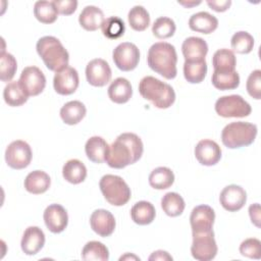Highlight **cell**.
Returning <instances> with one entry per match:
<instances>
[{
    "label": "cell",
    "mask_w": 261,
    "mask_h": 261,
    "mask_svg": "<svg viewBox=\"0 0 261 261\" xmlns=\"http://www.w3.org/2000/svg\"><path fill=\"white\" fill-rule=\"evenodd\" d=\"M143 151V142L139 136L134 133H123L109 146L105 161L110 167L121 169L139 161Z\"/></svg>",
    "instance_id": "6da1fadb"
},
{
    "label": "cell",
    "mask_w": 261,
    "mask_h": 261,
    "mask_svg": "<svg viewBox=\"0 0 261 261\" xmlns=\"http://www.w3.org/2000/svg\"><path fill=\"white\" fill-rule=\"evenodd\" d=\"M147 63L155 72L167 80L176 76L177 54L173 45L167 42H157L148 50Z\"/></svg>",
    "instance_id": "7a4b0ae2"
},
{
    "label": "cell",
    "mask_w": 261,
    "mask_h": 261,
    "mask_svg": "<svg viewBox=\"0 0 261 261\" xmlns=\"http://www.w3.org/2000/svg\"><path fill=\"white\" fill-rule=\"evenodd\" d=\"M141 96L150 101L156 108H169L175 101V93L172 87L154 76H144L139 83Z\"/></svg>",
    "instance_id": "3957f363"
},
{
    "label": "cell",
    "mask_w": 261,
    "mask_h": 261,
    "mask_svg": "<svg viewBox=\"0 0 261 261\" xmlns=\"http://www.w3.org/2000/svg\"><path fill=\"white\" fill-rule=\"evenodd\" d=\"M36 49L48 69L57 72L68 66L69 54L57 38L53 36L40 38Z\"/></svg>",
    "instance_id": "277c9868"
},
{
    "label": "cell",
    "mask_w": 261,
    "mask_h": 261,
    "mask_svg": "<svg viewBox=\"0 0 261 261\" xmlns=\"http://www.w3.org/2000/svg\"><path fill=\"white\" fill-rule=\"evenodd\" d=\"M257 136V125L247 121H233L226 124L221 132V142L229 149L251 145Z\"/></svg>",
    "instance_id": "5b68a950"
},
{
    "label": "cell",
    "mask_w": 261,
    "mask_h": 261,
    "mask_svg": "<svg viewBox=\"0 0 261 261\" xmlns=\"http://www.w3.org/2000/svg\"><path fill=\"white\" fill-rule=\"evenodd\" d=\"M99 187L106 201L113 206H123L130 199L132 192L129 187L118 175H103L100 179Z\"/></svg>",
    "instance_id": "8992f818"
},
{
    "label": "cell",
    "mask_w": 261,
    "mask_h": 261,
    "mask_svg": "<svg viewBox=\"0 0 261 261\" xmlns=\"http://www.w3.org/2000/svg\"><path fill=\"white\" fill-rule=\"evenodd\" d=\"M214 108L216 113L224 118L246 117L252 112L250 104L240 95H228L218 98Z\"/></svg>",
    "instance_id": "52a82bcc"
},
{
    "label": "cell",
    "mask_w": 261,
    "mask_h": 261,
    "mask_svg": "<svg viewBox=\"0 0 261 261\" xmlns=\"http://www.w3.org/2000/svg\"><path fill=\"white\" fill-rule=\"evenodd\" d=\"M218 248L213 230L206 232H193L192 256L199 261H210L215 258Z\"/></svg>",
    "instance_id": "ba28073f"
},
{
    "label": "cell",
    "mask_w": 261,
    "mask_h": 261,
    "mask_svg": "<svg viewBox=\"0 0 261 261\" xmlns=\"http://www.w3.org/2000/svg\"><path fill=\"white\" fill-rule=\"evenodd\" d=\"M33 153L30 145L22 141L16 140L11 142L5 150V161L13 169H23L32 161Z\"/></svg>",
    "instance_id": "9c48e42d"
},
{
    "label": "cell",
    "mask_w": 261,
    "mask_h": 261,
    "mask_svg": "<svg viewBox=\"0 0 261 261\" xmlns=\"http://www.w3.org/2000/svg\"><path fill=\"white\" fill-rule=\"evenodd\" d=\"M112 58L117 68L122 71H130L139 64L140 51L134 43L123 42L114 48Z\"/></svg>",
    "instance_id": "30bf717a"
},
{
    "label": "cell",
    "mask_w": 261,
    "mask_h": 261,
    "mask_svg": "<svg viewBox=\"0 0 261 261\" xmlns=\"http://www.w3.org/2000/svg\"><path fill=\"white\" fill-rule=\"evenodd\" d=\"M18 82L29 97L38 96L46 87V77L43 71L37 66L24 67Z\"/></svg>",
    "instance_id": "8fae6325"
},
{
    "label": "cell",
    "mask_w": 261,
    "mask_h": 261,
    "mask_svg": "<svg viewBox=\"0 0 261 261\" xmlns=\"http://www.w3.org/2000/svg\"><path fill=\"white\" fill-rule=\"evenodd\" d=\"M111 75V68L104 59L95 58L86 66L87 81L94 87H104L110 82Z\"/></svg>",
    "instance_id": "7c38bea8"
},
{
    "label": "cell",
    "mask_w": 261,
    "mask_h": 261,
    "mask_svg": "<svg viewBox=\"0 0 261 261\" xmlns=\"http://www.w3.org/2000/svg\"><path fill=\"white\" fill-rule=\"evenodd\" d=\"M80 79L75 68L66 66L65 68L57 71L53 79V87L59 95H70L74 93L79 87Z\"/></svg>",
    "instance_id": "4fadbf2b"
},
{
    "label": "cell",
    "mask_w": 261,
    "mask_h": 261,
    "mask_svg": "<svg viewBox=\"0 0 261 261\" xmlns=\"http://www.w3.org/2000/svg\"><path fill=\"white\" fill-rule=\"evenodd\" d=\"M219 201L221 206L228 212L241 210L247 201L246 191L238 185H229L223 188L220 193Z\"/></svg>",
    "instance_id": "5bb4252c"
},
{
    "label": "cell",
    "mask_w": 261,
    "mask_h": 261,
    "mask_svg": "<svg viewBox=\"0 0 261 261\" xmlns=\"http://www.w3.org/2000/svg\"><path fill=\"white\" fill-rule=\"evenodd\" d=\"M215 220V212L208 205L196 206L190 216V223L193 232H206L212 230Z\"/></svg>",
    "instance_id": "9a60e30c"
},
{
    "label": "cell",
    "mask_w": 261,
    "mask_h": 261,
    "mask_svg": "<svg viewBox=\"0 0 261 261\" xmlns=\"http://www.w3.org/2000/svg\"><path fill=\"white\" fill-rule=\"evenodd\" d=\"M194 153L199 163L205 166L215 165L221 158V149L219 145L209 139L199 141L195 147Z\"/></svg>",
    "instance_id": "2e32d148"
},
{
    "label": "cell",
    "mask_w": 261,
    "mask_h": 261,
    "mask_svg": "<svg viewBox=\"0 0 261 261\" xmlns=\"http://www.w3.org/2000/svg\"><path fill=\"white\" fill-rule=\"evenodd\" d=\"M44 222L47 228L53 233L63 231L68 223V215L63 206L59 204L49 205L43 214Z\"/></svg>",
    "instance_id": "e0dca14e"
},
{
    "label": "cell",
    "mask_w": 261,
    "mask_h": 261,
    "mask_svg": "<svg viewBox=\"0 0 261 261\" xmlns=\"http://www.w3.org/2000/svg\"><path fill=\"white\" fill-rule=\"evenodd\" d=\"M91 228L100 237L106 238L115 229V218L111 212L105 209H97L90 216Z\"/></svg>",
    "instance_id": "ac0fdd59"
},
{
    "label": "cell",
    "mask_w": 261,
    "mask_h": 261,
    "mask_svg": "<svg viewBox=\"0 0 261 261\" xmlns=\"http://www.w3.org/2000/svg\"><path fill=\"white\" fill-rule=\"evenodd\" d=\"M45 245V233L44 231L38 226H29L25 228L21 242L20 247L24 254L27 255H36L38 252Z\"/></svg>",
    "instance_id": "d6986e66"
},
{
    "label": "cell",
    "mask_w": 261,
    "mask_h": 261,
    "mask_svg": "<svg viewBox=\"0 0 261 261\" xmlns=\"http://www.w3.org/2000/svg\"><path fill=\"white\" fill-rule=\"evenodd\" d=\"M181 52L185 57V61H202L205 60L208 53V45L202 38L189 37L182 42Z\"/></svg>",
    "instance_id": "ffe728a7"
},
{
    "label": "cell",
    "mask_w": 261,
    "mask_h": 261,
    "mask_svg": "<svg viewBox=\"0 0 261 261\" xmlns=\"http://www.w3.org/2000/svg\"><path fill=\"white\" fill-rule=\"evenodd\" d=\"M189 27L194 32L208 35L217 29L218 19L207 11H199L190 17Z\"/></svg>",
    "instance_id": "44dd1931"
},
{
    "label": "cell",
    "mask_w": 261,
    "mask_h": 261,
    "mask_svg": "<svg viewBox=\"0 0 261 261\" xmlns=\"http://www.w3.org/2000/svg\"><path fill=\"white\" fill-rule=\"evenodd\" d=\"M105 20L103 11L94 5L86 6L79 15V22L83 29L89 32L97 31Z\"/></svg>",
    "instance_id": "7402d4cb"
},
{
    "label": "cell",
    "mask_w": 261,
    "mask_h": 261,
    "mask_svg": "<svg viewBox=\"0 0 261 261\" xmlns=\"http://www.w3.org/2000/svg\"><path fill=\"white\" fill-rule=\"evenodd\" d=\"M109 99L116 104H123L129 101L133 96L130 83L124 77H117L111 82L108 88Z\"/></svg>",
    "instance_id": "603a6c76"
},
{
    "label": "cell",
    "mask_w": 261,
    "mask_h": 261,
    "mask_svg": "<svg viewBox=\"0 0 261 261\" xmlns=\"http://www.w3.org/2000/svg\"><path fill=\"white\" fill-rule=\"evenodd\" d=\"M51 185L50 176L43 170H34L24 178V189L34 195H40L48 191Z\"/></svg>",
    "instance_id": "cb8c5ba5"
},
{
    "label": "cell",
    "mask_w": 261,
    "mask_h": 261,
    "mask_svg": "<svg viewBox=\"0 0 261 261\" xmlns=\"http://www.w3.org/2000/svg\"><path fill=\"white\" fill-rule=\"evenodd\" d=\"M109 145L107 142L98 136L91 137L85 145V152L90 161L94 163H102L105 161Z\"/></svg>",
    "instance_id": "d4e9b609"
},
{
    "label": "cell",
    "mask_w": 261,
    "mask_h": 261,
    "mask_svg": "<svg viewBox=\"0 0 261 261\" xmlns=\"http://www.w3.org/2000/svg\"><path fill=\"white\" fill-rule=\"evenodd\" d=\"M87 108L81 101L73 100L65 103L60 109L62 121L68 125L77 124L86 115Z\"/></svg>",
    "instance_id": "484cf974"
},
{
    "label": "cell",
    "mask_w": 261,
    "mask_h": 261,
    "mask_svg": "<svg viewBox=\"0 0 261 261\" xmlns=\"http://www.w3.org/2000/svg\"><path fill=\"white\" fill-rule=\"evenodd\" d=\"M155 207L148 201H139L130 209V217L139 225L150 224L155 219Z\"/></svg>",
    "instance_id": "4316f807"
},
{
    "label": "cell",
    "mask_w": 261,
    "mask_h": 261,
    "mask_svg": "<svg viewBox=\"0 0 261 261\" xmlns=\"http://www.w3.org/2000/svg\"><path fill=\"white\" fill-rule=\"evenodd\" d=\"M64 179L72 185L83 182L87 177V168L79 159H70L62 167Z\"/></svg>",
    "instance_id": "83f0119b"
},
{
    "label": "cell",
    "mask_w": 261,
    "mask_h": 261,
    "mask_svg": "<svg viewBox=\"0 0 261 261\" xmlns=\"http://www.w3.org/2000/svg\"><path fill=\"white\" fill-rule=\"evenodd\" d=\"M212 65L215 71L228 72L236 70L237 58L233 51L226 48L218 49L213 54Z\"/></svg>",
    "instance_id": "f1b7e54d"
},
{
    "label": "cell",
    "mask_w": 261,
    "mask_h": 261,
    "mask_svg": "<svg viewBox=\"0 0 261 261\" xmlns=\"http://www.w3.org/2000/svg\"><path fill=\"white\" fill-rule=\"evenodd\" d=\"M3 98L9 106L17 107L24 104L28 101L29 96L18 81H12L5 86L3 90Z\"/></svg>",
    "instance_id": "f546056e"
},
{
    "label": "cell",
    "mask_w": 261,
    "mask_h": 261,
    "mask_svg": "<svg viewBox=\"0 0 261 261\" xmlns=\"http://www.w3.org/2000/svg\"><path fill=\"white\" fill-rule=\"evenodd\" d=\"M174 182L173 171L165 166H159L153 169L149 175V184L156 190H165Z\"/></svg>",
    "instance_id": "4dcf8cb0"
},
{
    "label": "cell",
    "mask_w": 261,
    "mask_h": 261,
    "mask_svg": "<svg viewBox=\"0 0 261 261\" xmlns=\"http://www.w3.org/2000/svg\"><path fill=\"white\" fill-rule=\"evenodd\" d=\"M185 207V200L179 194L175 192L166 193L161 199V208L165 214L170 217H176L180 215L184 212Z\"/></svg>",
    "instance_id": "1f68e13d"
},
{
    "label": "cell",
    "mask_w": 261,
    "mask_h": 261,
    "mask_svg": "<svg viewBox=\"0 0 261 261\" xmlns=\"http://www.w3.org/2000/svg\"><path fill=\"white\" fill-rule=\"evenodd\" d=\"M212 85L220 91L226 90H233L237 89L240 85V75L238 71H228V72H221V71H213L211 77Z\"/></svg>",
    "instance_id": "d6a6232c"
},
{
    "label": "cell",
    "mask_w": 261,
    "mask_h": 261,
    "mask_svg": "<svg viewBox=\"0 0 261 261\" xmlns=\"http://www.w3.org/2000/svg\"><path fill=\"white\" fill-rule=\"evenodd\" d=\"M82 258L86 261H107L109 259V251L101 242L91 241L84 246Z\"/></svg>",
    "instance_id": "836d02e7"
},
{
    "label": "cell",
    "mask_w": 261,
    "mask_h": 261,
    "mask_svg": "<svg viewBox=\"0 0 261 261\" xmlns=\"http://www.w3.org/2000/svg\"><path fill=\"white\" fill-rule=\"evenodd\" d=\"M34 15L42 23H53L58 17V11L53 1H37L34 5Z\"/></svg>",
    "instance_id": "e575fe53"
},
{
    "label": "cell",
    "mask_w": 261,
    "mask_h": 261,
    "mask_svg": "<svg viewBox=\"0 0 261 261\" xmlns=\"http://www.w3.org/2000/svg\"><path fill=\"white\" fill-rule=\"evenodd\" d=\"M207 73L206 60L184 63V75L185 79L191 84H199L204 81Z\"/></svg>",
    "instance_id": "d590c367"
},
{
    "label": "cell",
    "mask_w": 261,
    "mask_h": 261,
    "mask_svg": "<svg viewBox=\"0 0 261 261\" xmlns=\"http://www.w3.org/2000/svg\"><path fill=\"white\" fill-rule=\"evenodd\" d=\"M130 28L137 32L145 31L150 24V15L147 9L142 5H136L128 11L127 15Z\"/></svg>",
    "instance_id": "8d00e7d4"
},
{
    "label": "cell",
    "mask_w": 261,
    "mask_h": 261,
    "mask_svg": "<svg viewBox=\"0 0 261 261\" xmlns=\"http://www.w3.org/2000/svg\"><path fill=\"white\" fill-rule=\"evenodd\" d=\"M231 48L240 54H248L253 50L254 38L248 32L240 31L233 34L230 40Z\"/></svg>",
    "instance_id": "74e56055"
},
{
    "label": "cell",
    "mask_w": 261,
    "mask_h": 261,
    "mask_svg": "<svg viewBox=\"0 0 261 261\" xmlns=\"http://www.w3.org/2000/svg\"><path fill=\"white\" fill-rule=\"evenodd\" d=\"M175 30H176V27L173 19L166 16L158 17L152 25L153 35L156 38L161 40L172 37L175 33Z\"/></svg>",
    "instance_id": "f35d334b"
},
{
    "label": "cell",
    "mask_w": 261,
    "mask_h": 261,
    "mask_svg": "<svg viewBox=\"0 0 261 261\" xmlns=\"http://www.w3.org/2000/svg\"><path fill=\"white\" fill-rule=\"evenodd\" d=\"M103 35L108 39H118L123 36L125 31L124 22L118 16H109L105 18L101 27Z\"/></svg>",
    "instance_id": "ab89813d"
},
{
    "label": "cell",
    "mask_w": 261,
    "mask_h": 261,
    "mask_svg": "<svg viewBox=\"0 0 261 261\" xmlns=\"http://www.w3.org/2000/svg\"><path fill=\"white\" fill-rule=\"evenodd\" d=\"M17 69L15 57L7 52H1L0 55V79L2 82H10Z\"/></svg>",
    "instance_id": "60d3db41"
},
{
    "label": "cell",
    "mask_w": 261,
    "mask_h": 261,
    "mask_svg": "<svg viewBox=\"0 0 261 261\" xmlns=\"http://www.w3.org/2000/svg\"><path fill=\"white\" fill-rule=\"evenodd\" d=\"M240 253L243 256L251 259H260L261 242L255 238H250L243 241L240 245Z\"/></svg>",
    "instance_id": "b9f144b4"
},
{
    "label": "cell",
    "mask_w": 261,
    "mask_h": 261,
    "mask_svg": "<svg viewBox=\"0 0 261 261\" xmlns=\"http://www.w3.org/2000/svg\"><path fill=\"white\" fill-rule=\"evenodd\" d=\"M248 94L256 99H261V70L255 69L253 70L250 75L248 76L247 84H246Z\"/></svg>",
    "instance_id": "7bdbcfd3"
},
{
    "label": "cell",
    "mask_w": 261,
    "mask_h": 261,
    "mask_svg": "<svg viewBox=\"0 0 261 261\" xmlns=\"http://www.w3.org/2000/svg\"><path fill=\"white\" fill-rule=\"evenodd\" d=\"M53 2L58 13L63 15L72 14L77 7V1L75 0H54Z\"/></svg>",
    "instance_id": "ee69618b"
},
{
    "label": "cell",
    "mask_w": 261,
    "mask_h": 261,
    "mask_svg": "<svg viewBox=\"0 0 261 261\" xmlns=\"http://www.w3.org/2000/svg\"><path fill=\"white\" fill-rule=\"evenodd\" d=\"M207 5L213 9L216 12H223L225 10H227L229 8V6L231 5V1L230 0H207L206 1Z\"/></svg>",
    "instance_id": "f6af8a7d"
},
{
    "label": "cell",
    "mask_w": 261,
    "mask_h": 261,
    "mask_svg": "<svg viewBox=\"0 0 261 261\" xmlns=\"http://www.w3.org/2000/svg\"><path fill=\"white\" fill-rule=\"evenodd\" d=\"M249 215L253 224L260 227V205L258 203L252 204L249 207Z\"/></svg>",
    "instance_id": "bcb514c9"
},
{
    "label": "cell",
    "mask_w": 261,
    "mask_h": 261,
    "mask_svg": "<svg viewBox=\"0 0 261 261\" xmlns=\"http://www.w3.org/2000/svg\"><path fill=\"white\" fill-rule=\"evenodd\" d=\"M149 260H172V257L166 252V251H162V250H158L153 252L150 257Z\"/></svg>",
    "instance_id": "7dc6e473"
},
{
    "label": "cell",
    "mask_w": 261,
    "mask_h": 261,
    "mask_svg": "<svg viewBox=\"0 0 261 261\" xmlns=\"http://www.w3.org/2000/svg\"><path fill=\"white\" fill-rule=\"evenodd\" d=\"M178 4L185 6V7H192V6H196L201 4V1H188V2H184V1H178Z\"/></svg>",
    "instance_id": "c3c4849f"
},
{
    "label": "cell",
    "mask_w": 261,
    "mask_h": 261,
    "mask_svg": "<svg viewBox=\"0 0 261 261\" xmlns=\"http://www.w3.org/2000/svg\"><path fill=\"white\" fill-rule=\"evenodd\" d=\"M132 258H134L135 260H140L139 257L134 256V255H129V254H125L124 256H121V257L119 258V260H125V259H132Z\"/></svg>",
    "instance_id": "681fc988"
}]
</instances>
